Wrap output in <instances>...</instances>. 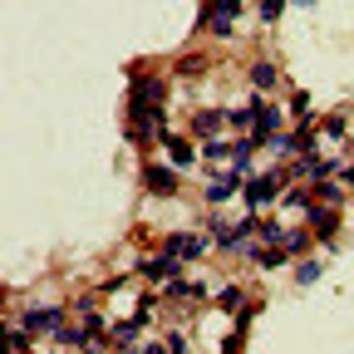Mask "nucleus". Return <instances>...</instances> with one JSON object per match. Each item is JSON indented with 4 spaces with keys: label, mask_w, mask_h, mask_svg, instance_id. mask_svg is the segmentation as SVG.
Listing matches in <instances>:
<instances>
[{
    "label": "nucleus",
    "mask_w": 354,
    "mask_h": 354,
    "mask_svg": "<svg viewBox=\"0 0 354 354\" xmlns=\"http://www.w3.org/2000/svg\"><path fill=\"white\" fill-rule=\"evenodd\" d=\"M286 187H290V167H281V162H271V167H261V172H251L246 177V207L251 212H261V207H271V202H281L286 197Z\"/></svg>",
    "instance_id": "f257e3e1"
},
{
    "label": "nucleus",
    "mask_w": 354,
    "mask_h": 354,
    "mask_svg": "<svg viewBox=\"0 0 354 354\" xmlns=\"http://www.w3.org/2000/svg\"><path fill=\"white\" fill-rule=\"evenodd\" d=\"M64 315H69V305H30L25 315H20V325H25L35 339H39V335H50V339H55L59 325H64Z\"/></svg>",
    "instance_id": "f03ea898"
},
{
    "label": "nucleus",
    "mask_w": 354,
    "mask_h": 354,
    "mask_svg": "<svg viewBox=\"0 0 354 354\" xmlns=\"http://www.w3.org/2000/svg\"><path fill=\"white\" fill-rule=\"evenodd\" d=\"M128 109H167V79L138 74L133 88H128Z\"/></svg>",
    "instance_id": "7ed1b4c3"
},
{
    "label": "nucleus",
    "mask_w": 354,
    "mask_h": 354,
    "mask_svg": "<svg viewBox=\"0 0 354 354\" xmlns=\"http://www.w3.org/2000/svg\"><path fill=\"white\" fill-rule=\"evenodd\" d=\"M162 246H167V251H172L177 261L187 266V261H202V256H207V251H212L216 241H212L207 232H167V236H162Z\"/></svg>",
    "instance_id": "20e7f679"
},
{
    "label": "nucleus",
    "mask_w": 354,
    "mask_h": 354,
    "mask_svg": "<svg viewBox=\"0 0 354 354\" xmlns=\"http://www.w3.org/2000/svg\"><path fill=\"white\" fill-rule=\"evenodd\" d=\"M177 187H183V177H177L172 162H143V192H153V197H177Z\"/></svg>",
    "instance_id": "39448f33"
},
{
    "label": "nucleus",
    "mask_w": 354,
    "mask_h": 354,
    "mask_svg": "<svg viewBox=\"0 0 354 354\" xmlns=\"http://www.w3.org/2000/svg\"><path fill=\"white\" fill-rule=\"evenodd\" d=\"M143 276H148L153 286H167V281H183V261H177V256H172V251L162 246L158 256H148V261H143Z\"/></svg>",
    "instance_id": "423d86ee"
},
{
    "label": "nucleus",
    "mask_w": 354,
    "mask_h": 354,
    "mask_svg": "<svg viewBox=\"0 0 354 354\" xmlns=\"http://www.w3.org/2000/svg\"><path fill=\"white\" fill-rule=\"evenodd\" d=\"M246 261L256 266V271H281V266H290V251L271 246V241H256V246H246Z\"/></svg>",
    "instance_id": "0eeeda50"
},
{
    "label": "nucleus",
    "mask_w": 354,
    "mask_h": 354,
    "mask_svg": "<svg viewBox=\"0 0 354 354\" xmlns=\"http://www.w3.org/2000/svg\"><path fill=\"white\" fill-rule=\"evenodd\" d=\"M148 325L138 320V315H133V320H113L109 325V344L113 349H123V354H138V335H143Z\"/></svg>",
    "instance_id": "6e6552de"
},
{
    "label": "nucleus",
    "mask_w": 354,
    "mask_h": 354,
    "mask_svg": "<svg viewBox=\"0 0 354 354\" xmlns=\"http://www.w3.org/2000/svg\"><path fill=\"white\" fill-rule=\"evenodd\" d=\"M305 221H310V232H315L320 241H335L339 236V207H320L315 202V207L305 212Z\"/></svg>",
    "instance_id": "1a4fd4ad"
},
{
    "label": "nucleus",
    "mask_w": 354,
    "mask_h": 354,
    "mask_svg": "<svg viewBox=\"0 0 354 354\" xmlns=\"http://www.w3.org/2000/svg\"><path fill=\"white\" fill-rule=\"evenodd\" d=\"M158 143L167 148V158H172V167H177V172H183V167H192V162H197V143H187V138H183V133H172V128H167V133H162V138H158Z\"/></svg>",
    "instance_id": "9d476101"
},
{
    "label": "nucleus",
    "mask_w": 354,
    "mask_h": 354,
    "mask_svg": "<svg viewBox=\"0 0 354 354\" xmlns=\"http://www.w3.org/2000/svg\"><path fill=\"white\" fill-rule=\"evenodd\" d=\"M221 128H227V109H197L192 113V133L207 143V138H221Z\"/></svg>",
    "instance_id": "9b49d317"
},
{
    "label": "nucleus",
    "mask_w": 354,
    "mask_h": 354,
    "mask_svg": "<svg viewBox=\"0 0 354 354\" xmlns=\"http://www.w3.org/2000/svg\"><path fill=\"white\" fill-rule=\"evenodd\" d=\"M281 123H286V109H281V104H266V109L256 113V128H251V133L261 138V148H266V143H271L276 133H281Z\"/></svg>",
    "instance_id": "f8f14e48"
},
{
    "label": "nucleus",
    "mask_w": 354,
    "mask_h": 354,
    "mask_svg": "<svg viewBox=\"0 0 354 354\" xmlns=\"http://www.w3.org/2000/svg\"><path fill=\"white\" fill-rule=\"evenodd\" d=\"M162 295H167V300H177V305H202L212 290H207L202 281H167V286H162Z\"/></svg>",
    "instance_id": "ddd939ff"
},
{
    "label": "nucleus",
    "mask_w": 354,
    "mask_h": 354,
    "mask_svg": "<svg viewBox=\"0 0 354 354\" xmlns=\"http://www.w3.org/2000/svg\"><path fill=\"white\" fill-rule=\"evenodd\" d=\"M251 300H256V295H251L246 286H236V281H232V286H221V290H216V305H221V310H227V315H241V310H246Z\"/></svg>",
    "instance_id": "4468645a"
},
{
    "label": "nucleus",
    "mask_w": 354,
    "mask_h": 354,
    "mask_svg": "<svg viewBox=\"0 0 354 354\" xmlns=\"http://www.w3.org/2000/svg\"><path fill=\"white\" fill-rule=\"evenodd\" d=\"M276 84H281V64L261 55V59L251 64V88H261V94H266V88H276Z\"/></svg>",
    "instance_id": "2eb2a0df"
},
{
    "label": "nucleus",
    "mask_w": 354,
    "mask_h": 354,
    "mask_svg": "<svg viewBox=\"0 0 354 354\" xmlns=\"http://www.w3.org/2000/svg\"><path fill=\"white\" fill-rule=\"evenodd\" d=\"M202 158L207 162H236V138H207L202 143Z\"/></svg>",
    "instance_id": "dca6fc26"
},
{
    "label": "nucleus",
    "mask_w": 354,
    "mask_h": 354,
    "mask_svg": "<svg viewBox=\"0 0 354 354\" xmlns=\"http://www.w3.org/2000/svg\"><path fill=\"white\" fill-rule=\"evenodd\" d=\"M30 339H35V335H30L25 325H10V330H6V339H0V349H6V354H25V349H30Z\"/></svg>",
    "instance_id": "f3484780"
},
{
    "label": "nucleus",
    "mask_w": 354,
    "mask_h": 354,
    "mask_svg": "<svg viewBox=\"0 0 354 354\" xmlns=\"http://www.w3.org/2000/svg\"><path fill=\"white\" fill-rule=\"evenodd\" d=\"M344 192H349L344 183H315V202L320 207H344Z\"/></svg>",
    "instance_id": "a211bd4d"
},
{
    "label": "nucleus",
    "mask_w": 354,
    "mask_h": 354,
    "mask_svg": "<svg viewBox=\"0 0 354 354\" xmlns=\"http://www.w3.org/2000/svg\"><path fill=\"white\" fill-rule=\"evenodd\" d=\"M256 236H261V241H271V246H281V241H286L281 216H261V221H256Z\"/></svg>",
    "instance_id": "6ab92c4d"
},
{
    "label": "nucleus",
    "mask_w": 354,
    "mask_h": 354,
    "mask_svg": "<svg viewBox=\"0 0 354 354\" xmlns=\"http://www.w3.org/2000/svg\"><path fill=\"white\" fill-rule=\"evenodd\" d=\"M290 138H295V153L300 158H315V123H300Z\"/></svg>",
    "instance_id": "aec40b11"
},
{
    "label": "nucleus",
    "mask_w": 354,
    "mask_h": 354,
    "mask_svg": "<svg viewBox=\"0 0 354 354\" xmlns=\"http://www.w3.org/2000/svg\"><path fill=\"white\" fill-rule=\"evenodd\" d=\"M320 276H325V261H315V256H310V261H300V266H295V281H300V286H315Z\"/></svg>",
    "instance_id": "412c9836"
},
{
    "label": "nucleus",
    "mask_w": 354,
    "mask_h": 354,
    "mask_svg": "<svg viewBox=\"0 0 354 354\" xmlns=\"http://www.w3.org/2000/svg\"><path fill=\"white\" fill-rule=\"evenodd\" d=\"M281 207H286V212H310V207H315V202H310V192H305V187H286V197H281Z\"/></svg>",
    "instance_id": "4be33fe9"
},
{
    "label": "nucleus",
    "mask_w": 354,
    "mask_h": 354,
    "mask_svg": "<svg viewBox=\"0 0 354 354\" xmlns=\"http://www.w3.org/2000/svg\"><path fill=\"white\" fill-rule=\"evenodd\" d=\"M290 113H295L300 123H315V109H310V94H305V88H295V94H290Z\"/></svg>",
    "instance_id": "5701e85b"
},
{
    "label": "nucleus",
    "mask_w": 354,
    "mask_h": 354,
    "mask_svg": "<svg viewBox=\"0 0 354 354\" xmlns=\"http://www.w3.org/2000/svg\"><path fill=\"white\" fill-rule=\"evenodd\" d=\"M256 10H261V25H276V20L286 15V0H261Z\"/></svg>",
    "instance_id": "b1692460"
},
{
    "label": "nucleus",
    "mask_w": 354,
    "mask_h": 354,
    "mask_svg": "<svg viewBox=\"0 0 354 354\" xmlns=\"http://www.w3.org/2000/svg\"><path fill=\"white\" fill-rule=\"evenodd\" d=\"M344 128H349V123H344V113H330V118L320 123V133H325V138H335V143L344 138Z\"/></svg>",
    "instance_id": "393cba45"
},
{
    "label": "nucleus",
    "mask_w": 354,
    "mask_h": 354,
    "mask_svg": "<svg viewBox=\"0 0 354 354\" xmlns=\"http://www.w3.org/2000/svg\"><path fill=\"white\" fill-rule=\"evenodd\" d=\"M290 256H300V251H310V232H286V241H281Z\"/></svg>",
    "instance_id": "a878e982"
},
{
    "label": "nucleus",
    "mask_w": 354,
    "mask_h": 354,
    "mask_svg": "<svg viewBox=\"0 0 354 354\" xmlns=\"http://www.w3.org/2000/svg\"><path fill=\"white\" fill-rule=\"evenodd\" d=\"M167 349H172V354H192V339H187V330H167Z\"/></svg>",
    "instance_id": "bb28decb"
},
{
    "label": "nucleus",
    "mask_w": 354,
    "mask_h": 354,
    "mask_svg": "<svg viewBox=\"0 0 354 354\" xmlns=\"http://www.w3.org/2000/svg\"><path fill=\"white\" fill-rule=\"evenodd\" d=\"M202 69H207V59H202V55H183V59H177V74H187V79H192V74H202Z\"/></svg>",
    "instance_id": "cd10ccee"
},
{
    "label": "nucleus",
    "mask_w": 354,
    "mask_h": 354,
    "mask_svg": "<svg viewBox=\"0 0 354 354\" xmlns=\"http://www.w3.org/2000/svg\"><path fill=\"white\" fill-rule=\"evenodd\" d=\"M241 344H246V330H232L227 344H221V354H241Z\"/></svg>",
    "instance_id": "c85d7f7f"
},
{
    "label": "nucleus",
    "mask_w": 354,
    "mask_h": 354,
    "mask_svg": "<svg viewBox=\"0 0 354 354\" xmlns=\"http://www.w3.org/2000/svg\"><path fill=\"white\" fill-rule=\"evenodd\" d=\"M138 354H172V349H167V339H148V344H138Z\"/></svg>",
    "instance_id": "c756f323"
},
{
    "label": "nucleus",
    "mask_w": 354,
    "mask_h": 354,
    "mask_svg": "<svg viewBox=\"0 0 354 354\" xmlns=\"http://www.w3.org/2000/svg\"><path fill=\"white\" fill-rule=\"evenodd\" d=\"M339 183H344V187H354V162H344V167H339Z\"/></svg>",
    "instance_id": "7c9ffc66"
},
{
    "label": "nucleus",
    "mask_w": 354,
    "mask_h": 354,
    "mask_svg": "<svg viewBox=\"0 0 354 354\" xmlns=\"http://www.w3.org/2000/svg\"><path fill=\"white\" fill-rule=\"evenodd\" d=\"M295 6H305V10H315V0H295Z\"/></svg>",
    "instance_id": "2f4dec72"
}]
</instances>
